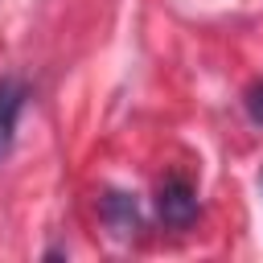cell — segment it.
<instances>
[{"label": "cell", "mask_w": 263, "mask_h": 263, "mask_svg": "<svg viewBox=\"0 0 263 263\" xmlns=\"http://www.w3.org/2000/svg\"><path fill=\"white\" fill-rule=\"evenodd\" d=\"M156 214H160L164 226L185 230V226L197 218V189H193L185 177H164L160 189H156Z\"/></svg>", "instance_id": "cell-1"}, {"label": "cell", "mask_w": 263, "mask_h": 263, "mask_svg": "<svg viewBox=\"0 0 263 263\" xmlns=\"http://www.w3.org/2000/svg\"><path fill=\"white\" fill-rule=\"evenodd\" d=\"M25 103H29V86L21 78H0V160L8 156L12 140H16V123L25 115Z\"/></svg>", "instance_id": "cell-2"}, {"label": "cell", "mask_w": 263, "mask_h": 263, "mask_svg": "<svg viewBox=\"0 0 263 263\" xmlns=\"http://www.w3.org/2000/svg\"><path fill=\"white\" fill-rule=\"evenodd\" d=\"M103 222H107L115 234H132L136 222H140V205H136V197L111 189V193L103 197Z\"/></svg>", "instance_id": "cell-3"}, {"label": "cell", "mask_w": 263, "mask_h": 263, "mask_svg": "<svg viewBox=\"0 0 263 263\" xmlns=\"http://www.w3.org/2000/svg\"><path fill=\"white\" fill-rule=\"evenodd\" d=\"M247 115H251V123H263V82H255L251 90H247Z\"/></svg>", "instance_id": "cell-4"}]
</instances>
